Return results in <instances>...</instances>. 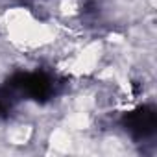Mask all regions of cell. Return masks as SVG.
<instances>
[{
    "label": "cell",
    "instance_id": "6da1fadb",
    "mask_svg": "<svg viewBox=\"0 0 157 157\" xmlns=\"http://www.w3.org/2000/svg\"><path fill=\"white\" fill-rule=\"evenodd\" d=\"M153 126H155V117L151 111H146V109H139L137 113H133L129 117V122H128V129L139 131V135H142V137L151 133Z\"/></svg>",
    "mask_w": 157,
    "mask_h": 157
}]
</instances>
